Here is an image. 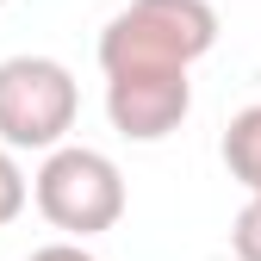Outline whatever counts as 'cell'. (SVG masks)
Instances as JSON below:
<instances>
[{"instance_id": "1", "label": "cell", "mask_w": 261, "mask_h": 261, "mask_svg": "<svg viewBox=\"0 0 261 261\" xmlns=\"http://www.w3.org/2000/svg\"><path fill=\"white\" fill-rule=\"evenodd\" d=\"M218 44V7L212 0H130L100 31V69L137 75V69H193Z\"/></svg>"}, {"instance_id": "2", "label": "cell", "mask_w": 261, "mask_h": 261, "mask_svg": "<svg viewBox=\"0 0 261 261\" xmlns=\"http://www.w3.org/2000/svg\"><path fill=\"white\" fill-rule=\"evenodd\" d=\"M31 199L38 212L56 224L69 243H87L112 230L124 218V174L106 149H87V143H62L44 155L38 180H31Z\"/></svg>"}, {"instance_id": "3", "label": "cell", "mask_w": 261, "mask_h": 261, "mask_svg": "<svg viewBox=\"0 0 261 261\" xmlns=\"http://www.w3.org/2000/svg\"><path fill=\"white\" fill-rule=\"evenodd\" d=\"M81 87L56 56H7L0 62V143L7 149H62L75 130Z\"/></svg>"}, {"instance_id": "4", "label": "cell", "mask_w": 261, "mask_h": 261, "mask_svg": "<svg viewBox=\"0 0 261 261\" xmlns=\"http://www.w3.org/2000/svg\"><path fill=\"white\" fill-rule=\"evenodd\" d=\"M193 112V81L187 69H137V75H106V118L130 143H162L174 137L180 118Z\"/></svg>"}, {"instance_id": "5", "label": "cell", "mask_w": 261, "mask_h": 261, "mask_svg": "<svg viewBox=\"0 0 261 261\" xmlns=\"http://www.w3.org/2000/svg\"><path fill=\"white\" fill-rule=\"evenodd\" d=\"M224 168L230 180L249 187V199H261V106H243L224 130Z\"/></svg>"}, {"instance_id": "6", "label": "cell", "mask_w": 261, "mask_h": 261, "mask_svg": "<svg viewBox=\"0 0 261 261\" xmlns=\"http://www.w3.org/2000/svg\"><path fill=\"white\" fill-rule=\"evenodd\" d=\"M25 205H31V180H25V168L13 162V149L0 143V230H7Z\"/></svg>"}, {"instance_id": "7", "label": "cell", "mask_w": 261, "mask_h": 261, "mask_svg": "<svg viewBox=\"0 0 261 261\" xmlns=\"http://www.w3.org/2000/svg\"><path fill=\"white\" fill-rule=\"evenodd\" d=\"M230 249H237V261H261V199H249V205L237 212V224H230Z\"/></svg>"}, {"instance_id": "8", "label": "cell", "mask_w": 261, "mask_h": 261, "mask_svg": "<svg viewBox=\"0 0 261 261\" xmlns=\"http://www.w3.org/2000/svg\"><path fill=\"white\" fill-rule=\"evenodd\" d=\"M25 261H93L81 243H44V249H31Z\"/></svg>"}]
</instances>
